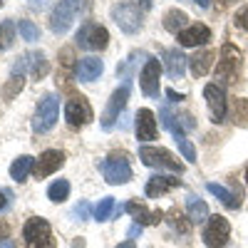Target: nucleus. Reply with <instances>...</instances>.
Listing matches in <instances>:
<instances>
[{
	"label": "nucleus",
	"mask_w": 248,
	"mask_h": 248,
	"mask_svg": "<svg viewBox=\"0 0 248 248\" xmlns=\"http://www.w3.org/2000/svg\"><path fill=\"white\" fill-rule=\"evenodd\" d=\"M241 75V50L233 43H226L218 55V65H216V79L223 85H233Z\"/></svg>",
	"instance_id": "obj_1"
},
{
	"label": "nucleus",
	"mask_w": 248,
	"mask_h": 248,
	"mask_svg": "<svg viewBox=\"0 0 248 248\" xmlns=\"http://www.w3.org/2000/svg\"><path fill=\"white\" fill-rule=\"evenodd\" d=\"M23 238L28 248H57L55 238H52V229L45 218L32 216L25 221L23 226Z\"/></svg>",
	"instance_id": "obj_2"
},
{
	"label": "nucleus",
	"mask_w": 248,
	"mask_h": 248,
	"mask_svg": "<svg viewBox=\"0 0 248 248\" xmlns=\"http://www.w3.org/2000/svg\"><path fill=\"white\" fill-rule=\"evenodd\" d=\"M139 159L152 169H167L174 174H184V164L164 147H139Z\"/></svg>",
	"instance_id": "obj_3"
},
{
	"label": "nucleus",
	"mask_w": 248,
	"mask_h": 248,
	"mask_svg": "<svg viewBox=\"0 0 248 248\" xmlns=\"http://www.w3.org/2000/svg\"><path fill=\"white\" fill-rule=\"evenodd\" d=\"M75 40H77V47L97 52V50H105L109 45V32H107V28H102L97 23H85L77 30Z\"/></svg>",
	"instance_id": "obj_4"
},
{
	"label": "nucleus",
	"mask_w": 248,
	"mask_h": 248,
	"mask_svg": "<svg viewBox=\"0 0 248 248\" xmlns=\"http://www.w3.org/2000/svg\"><path fill=\"white\" fill-rule=\"evenodd\" d=\"M82 10V0H60L50 15V28L55 35H65L72 25V20Z\"/></svg>",
	"instance_id": "obj_5"
},
{
	"label": "nucleus",
	"mask_w": 248,
	"mask_h": 248,
	"mask_svg": "<svg viewBox=\"0 0 248 248\" xmlns=\"http://www.w3.org/2000/svg\"><path fill=\"white\" fill-rule=\"evenodd\" d=\"M99 171L107 179V184H112V186L127 184L132 179V167H129V161L124 154H112L109 159L99 161Z\"/></svg>",
	"instance_id": "obj_6"
},
{
	"label": "nucleus",
	"mask_w": 248,
	"mask_h": 248,
	"mask_svg": "<svg viewBox=\"0 0 248 248\" xmlns=\"http://www.w3.org/2000/svg\"><path fill=\"white\" fill-rule=\"evenodd\" d=\"M129 92H132L129 82H122V85L112 92V97L107 102V109H105V114H102V129L109 132L114 124H117L119 114L124 112V107H127V102H129Z\"/></svg>",
	"instance_id": "obj_7"
},
{
	"label": "nucleus",
	"mask_w": 248,
	"mask_h": 248,
	"mask_svg": "<svg viewBox=\"0 0 248 248\" xmlns=\"http://www.w3.org/2000/svg\"><path fill=\"white\" fill-rule=\"evenodd\" d=\"M60 117V99L55 94H47L40 99V105H37V112H35V119H32V129L35 132H50L55 127V122Z\"/></svg>",
	"instance_id": "obj_8"
},
{
	"label": "nucleus",
	"mask_w": 248,
	"mask_h": 248,
	"mask_svg": "<svg viewBox=\"0 0 248 248\" xmlns=\"http://www.w3.org/2000/svg\"><path fill=\"white\" fill-rule=\"evenodd\" d=\"M65 119L72 129H79V127H85V124H90L94 119V112H92V105L87 102V97H72L67 99V105H65Z\"/></svg>",
	"instance_id": "obj_9"
},
{
	"label": "nucleus",
	"mask_w": 248,
	"mask_h": 248,
	"mask_svg": "<svg viewBox=\"0 0 248 248\" xmlns=\"http://www.w3.org/2000/svg\"><path fill=\"white\" fill-rule=\"evenodd\" d=\"M231 236V226L223 216H209L206 221V229H203V243L209 248H223L229 243Z\"/></svg>",
	"instance_id": "obj_10"
},
{
	"label": "nucleus",
	"mask_w": 248,
	"mask_h": 248,
	"mask_svg": "<svg viewBox=\"0 0 248 248\" xmlns=\"http://www.w3.org/2000/svg\"><path fill=\"white\" fill-rule=\"evenodd\" d=\"M112 17H114V23L127 32V35H134L139 28H141V17L144 13L139 10L137 3H122L112 10Z\"/></svg>",
	"instance_id": "obj_11"
},
{
	"label": "nucleus",
	"mask_w": 248,
	"mask_h": 248,
	"mask_svg": "<svg viewBox=\"0 0 248 248\" xmlns=\"http://www.w3.org/2000/svg\"><path fill=\"white\" fill-rule=\"evenodd\" d=\"M13 72H15V75H17V72H20V75L30 72L32 77L40 79V77L47 75V60H45L43 52H28V55H23V57H17Z\"/></svg>",
	"instance_id": "obj_12"
},
{
	"label": "nucleus",
	"mask_w": 248,
	"mask_h": 248,
	"mask_svg": "<svg viewBox=\"0 0 248 248\" xmlns=\"http://www.w3.org/2000/svg\"><path fill=\"white\" fill-rule=\"evenodd\" d=\"M159 77H161V65H159V60L149 57L147 60V65H144L141 75H139V87L141 92L147 94V97H159Z\"/></svg>",
	"instance_id": "obj_13"
},
{
	"label": "nucleus",
	"mask_w": 248,
	"mask_h": 248,
	"mask_svg": "<svg viewBox=\"0 0 248 248\" xmlns=\"http://www.w3.org/2000/svg\"><path fill=\"white\" fill-rule=\"evenodd\" d=\"M62 164H65V154L57 152V149H47V152H43V154L35 159L32 174H35V179H45V176L55 174Z\"/></svg>",
	"instance_id": "obj_14"
},
{
	"label": "nucleus",
	"mask_w": 248,
	"mask_h": 248,
	"mask_svg": "<svg viewBox=\"0 0 248 248\" xmlns=\"http://www.w3.org/2000/svg\"><path fill=\"white\" fill-rule=\"evenodd\" d=\"M203 97H206V105H209L211 119L223 122V117H226V90L221 85H206Z\"/></svg>",
	"instance_id": "obj_15"
},
{
	"label": "nucleus",
	"mask_w": 248,
	"mask_h": 248,
	"mask_svg": "<svg viewBox=\"0 0 248 248\" xmlns=\"http://www.w3.org/2000/svg\"><path fill=\"white\" fill-rule=\"evenodd\" d=\"M176 40H179L181 47H199V45H206L211 40V30L206 25H201V23H194L186 30H181L176 35Z\"/></svg>",
	"instance_id": "obj_16"
},
{
	"label": "nucleus",
	"mask_w": 248,
	"mask_h": 248,
	"mask_svg": "<svg viewBox=\"0 0 248 248\" xmlns=\"http://www.w3.org/2000/svg\"><path fill=\"white\" fill-rule=\"evenodd\" d=\"M124 211L132 214L134 223H139V226H156V223L164 218V211H161V209L149 211L147 206L139 203V201H127V203H124Z\"/></svg>",
	"instance_id": "obj_17"
},
{
	"label": "nucleus",
	"mask_w": 248,
	"mask_h": 248,
	"mask_svg": "<svg viewBox=\"0 0 248 248\" xmlns=\"http://www.w3.org/2000/svg\"><path fill=\"white\" fill-rule=\"evenodd\" d=\"M206 189H209V194H214L226 209H238V206L243 203V194H241V186L238 189H233V191H229L226 186H221V184H216V181H211V184H206Z\"/></svg>",
	"instance_id": "obj_18"
},
{
	"label": "nucleus",
	"mask_w": 248,
	"mask_h": 248,
	"mask_svg": "<svg viewBox=\"0 0 248 248\" xmlns=\"http://www.w3.org/2000/svg\"><path fill=\"white\" fill-rule=\"evenodd\" d=\"M181 181L176 176H164V174H156L147 181V189H144V194H147L149 199H159L164 194H169L171 189H176Z\"/></svg>",
	"instance_id": "obj_19"
},
{
	"label": "nucleus",
	"mask_w": 248,
	"mask_h": 248,
	"mask_svg": "<svg viewBox=\"0 0 248 248\" xmlns=\"http://www.w3.org/2000/svg\"><path fill=\"white\" fill-rule=\"evenodd\" d=\"M137 139L139 141L156 139V119H154L152 109H139L137 112Z\"/></svg>",
	"instance_id": "obj_20"
},
{
	"label": "nucleus",
	"mask_w": 248,
	"mask_h": 248,
	"mask_svg": "<svg viewBox=\"0 0 248 248\" xmlns=\"http://www.w3.org/2000/svg\"><path fill=\"white\" fill-rule=\"evenodd\" d=\"M102 70H105L102 60L90 55V57H82V60L77 62L75 75H77V79H79V82H92V79H97V77L102 75Z\"/></svg>",
	"instance_id": "obj_21"
},
{
	"label": "nucleus",
	"mask_w": 248,
	"mask_h": 248,
	"mask_svg": "<svg viewBox=\"0 0 248 248\" xmlns=\"http://www.w3.org/2000/svg\"><path fill=\"white\" fill-rule=\"evenodd\" d=\"M216 57H218L216 50H201V52L191 55V57H189L191 75H194V77H203L206 72L211 70V65H214V60H216Z\"/></svg>",
	"instance_id": "obj_22"
},
{
	"label": "nucleus",
	"mask_w": 248,
	"mask_h": 248,
	"mask_svg": "<svg viewBox=\"0 0 248 248\" xmlns=\"http://www.w3.org/2000/svg\"><path fill=\"white\" fill-rule=\"evenodd\" d=\"M186 62H189V57H184L179 50H164V65H167V75L171 79H181L184 77Z\"/></svg>",
	"instance_id": "obj_23"
},
{
	"label": "nucleus",
	"mask_w": 248,
	"mask_h": 248,
	"mask_svg": "<svg viewBox=\"0 0 248 248\" xmlns=\"http://www.w3.org/2000/svg\"><path fill=\"white\" fill-rule=\"evenodd\" d=\"M32 169H35V159L28 156V154H23V156H17V159L10 164V179L17 181V184H23Z\"/></svg>",
	"instance_id": "obj_24"
},
{
	"label": "nucleus",
	"mask_w": 248,
	"mask_h": 248,
	"mask_svg": "<svg viewBox=\"0 0 248 248\" xmlns=\"http://www.w3.org/2000/svg\"><path fill=\"white\" fill-rule=\"evenodd\" d=\"M186 211H189V221L191 223L209 221V206H206V201H201L196 196H189V201H186Z\"/></svg>",
	"instance_id": "obj_25"
},
{
	"label": "nucleus",
	"mask_w": 248,
	"mask_h": 248,
	"mask_svg": "<svg viewBox=\"0 0 248 248\" xmlns=\"http://www.w3.org/2000/svg\"><path fill=\"white\" fill-rule=\"evenodd\" d=\"M186 23H189V17H186L184 10H169L167 15H164V28H167L169 32H174V35L186 30Z\"/></svg>",
	"instance_id": "obj_26"
},
{
	"label": "nucleus",
	"mask_w": 248,
	"mask_h": 248,
	"mask_svg": "<svg viewBox=\"0 0 248 248\" xmlns=\"http://www.w3.org/2000/svg\"><path fill=\"white\" fill-rule=\"evenodd\" d=\"M70 196V181L67 179H57L50 184V189H47V199L55 201V203H62Z\"/></svg>",
	"instance_id": "obj_27"
},
{
	"label": "nucleus",
	"mask_w": 248,
	"mask_h": 248,
	"mask_svg": "<svg viewBox=\"0 0 248 248\" xmlns=\"http://www.w3.org/2000/svg\"><path fill=\"white\" fill-rule=\"evenodd\" d=\"M114 211H117V203H114V199H112V196H107V199H102V201L97 203V209H94V218H97V221H109Z\"/></svg>",
	"instance_id": "obj_28"
},
{
	"label": "nucleus",
	"mask_w": 248,
	"mask_h": 248,
	"mask_svg": "<svg viewBox=\"0 0 248 248\" xmlns=\"http://www.w3.org/2000/svg\"><path fill=\"white\" fill-rule=\"evenodd\" d=\"M231 119L238 124V127H248V99H236L233 102Z\"/></svg>",
	"instance_id": "obj_29"
},
{
	"label": "nucleus",
	"mask_w": 248,
	"mask_h": 248,
	"mask_svg": "<svg viewBox=\"0 0 248 248\" xmlns=\"http://www.w3.org/2000/svg\"><path fill=\"white\" fill-rule=\"evenodd\" d=\"M17 30H20V37L28 40V43H35L40 40V30L32 20H17Z\"/></svg>",
	"instance_id": "obj_30"
},
{
	"label": "nucleus",
	"mask_w": 248,
	"mask_h": 248,
	"mask_svg": "<svg viewBox=\"0 0 248 248\" xmlns=\"http://www.w3.org/2000/svg\"><path fill=\"white\" fill-rule=\"evenodd\" d=\"M13 40H15V25L5 20V23H0V50H8Z\"/></svg>",
	"instance_id": "obj_31"
},
{
	"label": "nucleus",
	"mask_w": 248,
	"mask_h": 248,
	"mask_svg": "<svg viewBox=\"0 0 248 248\" xmlns=\"http://www.w3.org/2000/svg\"><path fill=\"white\" fill-rule=\"evenodd\" d=\"M169 223H171L174 231H179V233L186 236V233H189V223H191V221H186V218L179 214V209H171V211H169Z\"/></svg>",
	"instance_id": "obj_32"
},
{
	"label": "nucleus",
	"mask_w": 248,
	"mask_h": 248,
	"mask_svg": "<svg viewBox=\"0 0 248 248\" xmlns=\"http://www.w3.org/2000/svg\"><path fill=\"white\" fill-rule=\"evenodd\" d=\"M176 141V147H179V152H181V156L186 159V161H196V149H194V144L186 139V137H179V139H174Z\"/></svg>",
	"instance_id": "obj_33"
},
{
	"label": "nucleus",
	"mask_w": 248,
	"mask_h": 248,
	"mask_svg": "<svg viewBox=\"0 0 248 248\" xmlns=\"http://www.w3.org/2000/svg\"><path fill=\"white\" fill-rule=\"evenodd\" d=\"M23 85H25V77L23 75H15L13 72V77H10V82H8V85H5V90H3V94L10 99V97H15L20 90H23Z\"/></svg>",
	"instance_id": "obj_34"
},
{
	"label": "nucleus",
	"mask_w": 248,
	"mask_h": 248,
	"mask_svg": "<svg viewBox=\"0 0 248 248\" xmlns=\"http://www.w3.org/2000/svg\"><path fill=\"white\" fill-rule=\"evenodd\" d=\"M233 25H236L238 30H243V32H248V5H243V8H238V13L233 15Z\"/></svg>",
	"instance_id": "obj_35"
},
{
	"label": "nucleus",
	"mask_w": 248,
	"mask_h": 248,
	"mask_svg": "<svg viewBox=\"0 0 248 248\" xmlns=\"http://www.w3.org/2000/svg\"><path fill=\"white\" fill-rule=\"evenodd\" d=\"M87 214H90V203H87V201H82L77 209H75V216H79V221H85Z\"/></svg>",
	"instance_id": "obj_36"
},
{
	"label": "nucleus",
	"mask_w": 248,
	"mask_h": 248,
	"mask_svg": "<svg viewBox=\"0 0 248 248\" xmlns=\"http://www.w3.org/2000/svg\"><path fill=\"white\" fill-rule=\"evenodd\" d=\"M62 67H65V70L72 67V47H65V50H62Z\"/></svg>",
	"instance_id": "obj_37"
},
{
	"label": "nucleus",
	"mask_w": 248,
	"mask_h": 248,
	"mask_svg": "<svg viewBox=\"0 0 248 248\" xmlns=\"http://www.w3.org/2000/svg\"><path fill=\"white\" fill-rule=\"evenodd\" d=\"M8 203H10V191L0 189V211H5V209H8Z\"/></svg>",
	"instance_id": "obj_38"
},
{
	"label": "nucleus",
	"mask_w": 248,
	"mask_h": 248,
	"mask_svg": "<svg viewBox=\"0 0 248 248\" xmlns=\"http://www.w3.org/2000/svg\"><path fill=\"white\" fill-rule=\"evenodd\" d=\"M8 236H10V226L0 223V241H8Z\"/></svg>",
	"instance_id": "obj_39"
},
{
	"label": "nucleus",
	"mask_w": 248,
	"mask_h": 248,
	"mask_svg": "<svg viewBox=\"0 0 248 248\" xmlns=\"http://www.w3.org/2000/svg\"><path fill=\"white\" fill-rule=\"evenodd\" d=\"M139 233H141V226H139V223H134V226H132V229H129V238L134 241V238H137Z\"/></svg>",
	"instance_id": "obj_40"
},
{
	"label": "nucleus",
	"mask_w": 248,
	"mask_h": 248,
	"mask_svg": "<svg viewBox=\"0 0 248 248\" xmlns=\"http://www.w3.org/2000/svg\"><path fill=\"white\" fill-rule=\"evenodd\" d=\"M167 94L171 97V102H181V99H184V94H176L174 90H167Z\"/></svg>",
	"instance_id": "obj_41"
},
{
	"label": "nucleus",
	"mask_w": 248,
	"mask_h": 248,
	"mask_svg": "<svg viewBox=\"0 0 248 248\" xmlns=\"http://www.w3.org/2000/svg\"><path fill=\"white\" fill-rule=\"evenodd\" d=\"M117 248H137V243H134L132 238H127V241H124V243H119Z\"/></svg>",
	"instance_id": "obj_42"
},
{
	"label": "nucleus",
	"mask_w": 248,
	"mask_h": 248,
	"mask_svg": "<svg viewBox=\"0 0 248 248\" xmlns=\"http://www.w3.org/2000/svg\"><path fill=\"white\" fill-rule=\"evenodd\" d=\"M218 3L226 8V5H233V3H238V0H218Z\"/></svg>",
	"instance_id": "obj_43"
},
{
	"label": "nucleus",
	"mask_w": 248,
	"mask_h": 248,
	"mask_svg": "<svg viewBox=\"0 0 248 248\" xmlns=\"http://www.w3.org/2000/svg\"><path fill=\"white\" fill-rule=\"evenodd\" d=\"M0 248H15L10 241H0Z\"/></svg>",
	"instance_id": "obj_44"
},
{
	"label": "nucleus",
	"mask_w": 248,
	"mask_h": 248,
	"mask_svg": "<svg viewBox=\"0 0 248 248\" xmlns=\"http://www.w3.org/2000/svg\"><path fill=\"white\" fill-rule=\"evenodd\" d=\"M246 181H248V169H246Z\"/></svg>",
	"instance_id": "obj_45"
}]
</instances>
